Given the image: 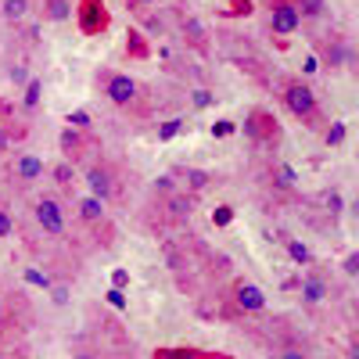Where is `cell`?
I'll list each match as a JSON object with an SVG mask.
<instances>
[{"instance_id": "6da1fadb", "label": "cell", "mask_w": 359, "mask_h": 359, "mask_svg": "<svg viewBox=\"0 0 359 359\" xmlns=\"http://www.w3.org/2000/svg\"><path fill=\"white\" fill-rule=\"evenodd\" d=\"M280 101H284V108H287L306 130H313V133H323V130H327L320 97H316V90H313L302 76H284V79H280Z\"/></svg>"}, {"instance_id": "7a4b0ae2", "label": "cell", "mask_w": 359, "mask_h": 359, "mask_svg": "<svg viewBox=\"0 0 359 359\" xmlns=\"http://www.w3.org/2000/svg\"><path fill=\"white\" fill-rule=\"evenodd\" d=\"M97 90L104 94L108 104L123 108V111H133V115H140V118L147 115V90H144L130 72H111V69L97 72Z\"/></svg>"}, {"instance_id": "3957f363", "label": "cell", "mask_w": 359, "mask_h": 359, "mask_svg": "<svg viewBox=\"0 0 359 359\" xmlns=\"http://www.w3.org/2000/svg\"><path fill=\"white\" fill-rule=\"evenodd\" d=\"M86 172H83V184L90 187V194H94L97 201H115V198H123V184H126V176H123V165H118L115 158L108 155H90L86 162Z\"/></svg>"}, {"instance_id": "277c9868", "label": "cell", "mask_w": 359, "mask_h": 359, "mask_svg": "<svg viewBox=\"0 0 359 359\" xmlns=\"http://www.w3.org/2000/svg\"><path fill=\"white\" fill-rule=\"evenodd\" d=\"M33 226L50 245L69 241V208H65V201L57 194H40L33 201Z\"/></svg>"}, {"instance_id": "5b68a950", "label": "cell", "mask_w": 359, "mask_h": 359, "mask_svg": "<svg viewBox=\"0 0 359 359\" xmlns=\"http://www.w3.org/2000/svg\"><path fill=\"white\" fill-rule=\"evenodd\" d=\"M29 323H33V302L25 291H4V316H0V348L22 345Z\"/></svg>"}, {"instance_id": "8992f818", "label": "cell", "mask_w": 359, "mask_h": 359, "mask_svg": "<svg viewBox=\"0 0 359 359\" xmlns=\"http://www.w3.org/2000/svg\"><path fill=\"white\" fill-rule=\"evenodd\" d=\"M245 137L255 144V147H266V151H277V144H280V123H277V115L269 111V108H252L245 115Z\"/></svg>"}, {"instance_id": "52a82bcc", "label": "cell", "mask_w": 359, "mask_h": 359, "mask_svg": "<svg viewBox=\"0 0 359 359\" xmlns=\"http://www.w3.org/2000/svg\"><path fill=\"white\" fill-rule=\"evenodd\" d=\"M43 176H47V162H43L36 151H18V155L8 162V184H11L15 191H33Z\"/></svg>"}, {"instance_id": "ba28073f", "label": "cell", "mask_w": 359, "mask_h": 359, "mask_svg": "<svg viewBox=\"0 0 359 359\" xmlns=\"http://www.w3.org/2000/svg\"><path fill=\"white\" fill-rule=\"evenodd\" d=\"M313 50H316V57H320L316 65H323L327 72H341L345 65H352V47H348V40L338 36V33H320V36H313Z\"/></svg>"}, {"instance_id": "9c48e42d", "label": "cell", "mask_w": 359, "mask_h": 359, "mask_svg": "<svg viewBox=\"0 0 359 359\" xmlns=\"http://www.w3.org/2000/svg\"><path fill=\"white\" fill-rule=\"evenodd\" d=\"M194 216V194L191 191H169L158 201V219L162 226H187Z\"/></svg>"}, {"instance_id": "30bf717a", "label": "cell", "mask_w": 359, "mask_h": 359, "mask_svg": "<svg viewBox=\"0 0 359 359\" xmlns=\"http://www.w3.org/2000/svg\"><path fill=\"white\" fill-rule=\"evenodd\" d=\"M266 25L273 36H294L302 29V18L294 11V0H266Z\"/></svg>"}, {"instance_id": "8fae6325", "label": "cell", "mask_w": 359, "mask_h": 359, "mask_svg": "<svg viewBox=\"0 0 359 359\" xmlns=\"http://www.w3.org/2000/svg\"><path fill=\"white\" fill-rule=\"evenodd\" d=\"M57 147H62V158L79 165L90 158V151H97V140L90 137V130H76V126H65L62 137H57Z\"/></svg>"}, {"instance_id": "7c38bea8", "label": "cell", "mask_w": 359, "mask_h": 359, "mask_svg": "<svg viewBox=\"0 0 359 359\" xmlns=\"http://www.w3.org/2000/svg\"><path fill=\"white\" fill-rule=\"evenodd\" d=\"M76 201V219L86 226V230H94V233H111L115 237V226H111V219H108V208H104V201H97L94 194H83V198H72Z\"/></svg>"}, {"instance_id": "4fadbf2b", "label": "cell", "mask_w": 359, "mask_h": 359, "mask_svg": "<svg viewBox=\"0 0 359 359\" xmlns=\"http://www.w3.org/2000/svg\"><path fill=\"white\" fill-rule=\"evenodd\" d=\"M76 22L86 36H101L111 25V15L104 8V0H76Z\"/></svg>"}, {"instance_id": "5bb4252c", "label": "cell", "mask_w": 359, "mask_h": 359, "mask_svg": "<svg viewBox=\"0 0 359 359\" xmlns=\"http://www.w3.org/2000/svg\"><path fill=\"white\" fill-rule=\"evenodd\" d=\"M230 302H233L237 313H262V309H266V294H262V287L252 284V280H237V284L230 287Z\"/></svg>"}, {"instance_id": "9a60e30c", "label": "cell", "mask_w": 359, "mask_h": 359, "mask_svg": "<svg viewBox=\"0 0 359 359\" xmlns=\"http://www.w3.org/2000/svg\"><path fill=\"white\" fill-rule=\"evenodd\" d=\"M331 298V277L323 273L320 266H309V273L302 277V302L306 306H320Z\"/></svg>"}, {"instance_id": "2e32d148", "label": "cell", "mask_w": 359, "mask_h": 359, "mask_svg": "<svg viewBox=\"0 0 359 359\" xmlns=\"http://www.w3.org/2000/svg\"><path fill=\"white\" fill-rule=\"evenodd\" d=\"M262 180L273 187V194H294V180H298V176H294V169H291L287 162H277V158H273V162L266 165Z\"/></svg>"}, {"instance_id": "e0dca14e", "label": "cell", "mask_w": 359, "mask_h": 359, "mask_svg": "<svg viewBox=\"0 0 359 359\" xmlns=\"http://www.w3.org/2000/svg\"><path fill=\"white\" fill-rule=\"evenodd\" d=\"M47 176L54 180V187L62 191L65 198H76V184H79V172H76V165L72 162H54V165H47Z\"/></svg>"}, {"instance_id": "ac0fdd59", "label": "cell", "mask_w": 359, "mask_h": 359, "mask_svg": "<svg viewBox=\"0 0 359 359\" xmlns=\"http://www.w3.org/2000/svg\"><path fill=\"white\" fill-rule=\"evenodd\" d=\"M25 133H29V126H25V118H4L0 123V158H8L11 151H15V144L18 140H25Z\"/></svg>"}, {"instance_id": "d6986e66", "label": "cell", "mask_w": 359, "mask_h": 359, "mask_svg": "<svg viewBox=\"0 0 359 359\" xmlns=\"http://www.w3.org/2000/svg\"><path fill=\"white\" fill-rule=\"evenodd\" d=\"M180 36H184V43H187L191 50L208 54V33H205V25H201L194 15H187L184 22H180Z\"/></svg>"}, {"instance_id": "ffe728a7", "label": "cell", "mask_w": 359, "mask_h": 359, "mask_svg": "<svg viewBox=\"0 0 359 359\" xmlns=\"http://www.w3.org/2000/svg\"><path fill=\"white\" fill-rule=\"evenodd\" d=\"M76 15L72 0H40V22H69Z\"/></svg>"}, {"instance_id": "44dd1931", "label": "cell", "mask_w": 359, "mask_h": 359, "mask_svg": "<svg viewBox=\"0 0 359 359\" xmlns=\"http://www.w3.org/2000/svg\"><path fill=\"white\" fill-rule=\"evenodd\" d=\"M155 359H230L223 352H205V348H158Z\"/></svg>"}, {"instance_id": "7402d4cb", "label": "cell", "mask_w": 359, "mask_h": 359, "mask_svg": "<svg viewBox=\"0 0 359 359\" xmlns=\"http://www.w3.org/2000/svg\"><path fill=\"white\" fill-rule=\"evenodd\" d=\"M29 11H33V0H4V4H0V15H4V22H11V25L25 22Z\"/></svg>"}, {"instance_id": "603a6c76", "label": "cell", "mask_w": 359, "mask_h": 359, "mask_svg": "<svg viewBox=\"0 0 359 359\" xmlns=\"http://www.w3.org/2000/svg\"><path fill=\"white\" fill-rule=\"evenodd\" d=\"M294 11H298L302 22H316L327 11V0H294Z\"/></svg>"}, {"instance_id": "cb8c5ba5", "label": "cell", "mask_w": 359, "mask_h": 359, "mask_svg": "<svg viewBox=\"0 0 359 359\" xmlns=\"http://www.w3.org/2000/svg\"><path fill=\"white\" fill-rule=\"evenodd\" d=\"M320 205H323V212L331 216V219H338V216L345 212V198H341V191H320Z\"/></svg>"}, {"instance_id": "d4e9b609", "label": "cell", "mask_w": 359, "mask_h": 359, "mask_svg": "<svg viewBox=\"0 0 359 359\" xmlns=\"http://www.w3.org/2000/svg\"><path fill=\"white\" fill-rule=\"evenodd\" d=\"M184 180H187V191L198 194V191H205L208 184H212V172H205V169H184Z\"/></svg>"}, {"instance_id": "484cf974", "label": "cell", "mask_w": 359, "mask_h": 359, "mask_svg": "<svg viewBox=\"0 0 359 359\" xmlns=\"http://www.w3.org/2000/svg\"><path fill=\"white\" fill-rule=\"evenodd\" d=\"M277 359H309V352L302 341H284V345H277Z\"/></svg>"}, {"instance_id": "4316f807", "label": "cell", "mask_w": 359, "mask_h": 359, "mask_svg": "<svg viewBox=\"0 0 359 359\" xmlns=\"http://www.w3.org/2000/svg\"><path fill=\"white\" fill-rule=\"evenodd\" d=\"M40 94H43V79H29V86H25V97H22L25 111H33V108L40 104Z\"/></svg>"}, {"instance_id": "83f0119b", "label": "cell", "mask_w": 359, "mask_h": 359, "mask_svg": "<svg viewBox=\"0 0 359 359\" xmlns=\"http://www.w3.org/2000/svg\"><path fill=\"white\" fill-rule=\"evenodd\" d=\"M0 237H15V216H11L8 198H0Z\"/></svg>"}, {"instance_id": "f1b7e54d", "label": "cell", "mask_w": 359, "mask_h": 359, "mask_svg": "<svg viewBox=\"0 0 359 359\" xmlns=\"http://www.w3.org/2000/svg\"><path fill=\"white\" fill-rule=\"evenodd\" d=\"M144 36H165V18L162 15H144Z\"/></svg>"}, {"instance_id": "f546056e", "label": "cell", "mask_w": 359, "mask_h": 359, "mask_svg": "<svg viewBox=\"0 0 359 359\" xmlns=\"http://www.w3.org/2000/svg\"><path fill=\"white\" fill-rule=\"evenodd\" d=\"M323 140L331 144V147H338V144L345 140V123H331V126L323 130Z\"/></svg>"}, {"instance_id": "4dcf8cb0", "label": "cell", "mask_w": 359, "mask_h": 359, "mask_svg": "<svg viewBox=\"0 0 359 359\" xmlns=\"http://www.w3.org/2000/svg\"><path fill=\"white\" fill-rule=\"evenodd\" d=\"M126 50H130L133 57H147V43H144V33H130V40H126Z\"/></svg>"}, {"instance_id": "1f68e13d", "label": "cell", "mask_w": 359, "mask_h": 359, "mask_svg": "<svg viewBox=\"0 0 359 359\" xmlns=\"http://www.w3.org/2000/svg\"><path fill=\"white\" fill-rule=\"evenodd\" d=\"M287 252H291V259H294V262H306V266L313 262L309 248H306V245H298V241H291V245H287Z\"/></svg>"}, {"instance_id": "d6a6232c", "label": "cell", "mask_w": 359, "mask_h": 359, "mask_svg": "<svg viewBox=\"0 0 359 359\" xmlns=\"http://www.w3.org/2000/svg\"><path fill=\"white\" fill-rule=\"evenodd\" d=\"M151 191H155V194H169V191H176V184H172V176H158L155 184H151Z\"/></svg>"}, {"instance_id": "836d02e7", "label": "cell", "mask_w": 359, "mask_h": 359, "mask_svg": "<svg viewBox=\"0 0 359 359\" xmlns=\"http://www.w3.org/2000/svg\"><path fill=\"white\" fill-rule=\"evenodd\" d=\"M69 126H76V130H90V115H86V111H72V115H69Z\"/></svg>"}, {"instance_id": "e575fe53", "label": "cell", "mask_w": 359, "mask_h": 359, "mask_svg": "<svg viewBox=\"0 0 359 359\" xmlns=\"http://www.w3.org/2000/svg\"><path fill=\"white\" fill-rule=\"evenodd\" d=\"M341 269H345L348 277H355V273H359V255H355V252H348V255H345V266H341Z\"/></svg>"}, {"instance_id": "d590c367", "label": "cell", "mask_w": 359, "mask_h": 359, "mask_svg": "<svg viewBox=\"0 0 359 359\" xmlns=\"http://www.w3.org/2000/svg\"><path fill=\"white\" fill-rule=\"evenodd\" d=\"M151 4H158V0H126V8H130V11H137V15H144Z\"/></svg>"}, {"instance_id": "8d00e7d4", "label": "cell", "mask_w": 359, "mask_h": 359, "mask_svg": "<svg viewBox=\"0 0 359 359\" xmlns=\"http://www.w3.org/2000/svg\"><path fill=\"white\" fill-rule=\"evenodd\" d=\"M230 15H252V0H233Z\"/></svg>"}, {"instance_id": "74e56055", "label": "cell", "mask_w": 359, "mask_h": 359, "mask_svg": "<svg viewBox=\"0 0 359 359\" xmlns=\"http://www.w3.org/2000/svg\"><path fill=\"white\" fill-rule=\"evenodd\" d=\"M72 359H97V355H94V348H86V345H76V348H72Z\"/></svg>"}, {"instance_id": "f35d334b", "label": "cell", "mask_w": 359, "mask_h": 359, "mask_svg": "<svg viewBox=\"0 0 359 359\" xmlns=\"http://www.w3.org/2000/svg\"><path fill=\"white\" fill-rule=\"evenodd\" d=\"M176 130H180V118H169V123L162 126V133H158V137H172Z\"/></svg>"}, {"instance_id": "ab89813d", "label": "cell", "mask_w": 359, "mask_h": 359, "mask_svg": "<svg viewBox=\"0 0 359 359\" xmlns=\"http://www.w3.org/2000/svg\"><path fill=\"white\" fill-rule=\"evenodd\" d=\"M0 316H4V291H0Z\"/></svg>"}]
</instances>
